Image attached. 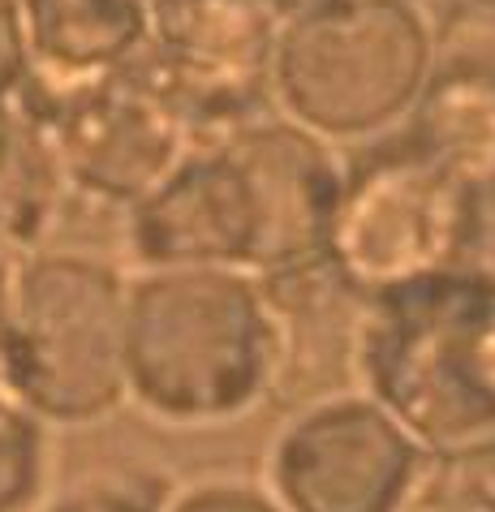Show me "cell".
<instances>
[{
	"mask_svg": "<svg viewBox=\"0 0 495 512\" xmlns=\"http://www.w3.org/2000/svg\"><path fill=\"white\" fill-rule=\"evenodd\" d=\"M345 173L328 138L259 117L203 147L130 207V250L147 267H237L272 276L328 254Z\"/></svg>",
	"mask_w": 495,
	"mask_h": 512,
	"instance_id": "6da1fadb",
	"label": "cell"
},
{
	"mask_svg": "<svg viewBox=\"0 0 495 512\" xmlns=\"http://www.w3.org/2000/svg\"><path fill=\"white\" fill-rule=\"evenodd\" d=\"M285 371L263 280L237 267H147L125 297V388L147 414L211 426L246 414Z\"/></svg>",
	"mask_w": 495,
	"mask_h": 512,
	"instance_id": "7a4b0ae2",
	"label": "cell"
},
{
	"mask_svg": "<svg viewBox=\"0 0 495 512\" xmlns=\"http://www.w3.org/2000/svg\"><path fill=\"white\" fill-rule=\"evenodd\" d=\"M349 362L427 452L495 439V284L440 272L366 297Z\"/></svg>",
	"mask_w": 495,
	"mask_h": 512,
	"instance_id": "3957f363",
	"label": "cell"
},
{
	"mask_svg": "<svg viewBox=\"0 0 495 512\" xmlns=\"http://www.w3.org/2000/svg\"><path fill=\"white\" fill-rule=\"evenodd\" d=\"M125 297L130 280L91 254H31L13 263L0 379L39 422H99L130 396Z\"/></svg>",
	"mask_w": 495,
	"mask_h": 512,
	"instance_id": "277c9868",
	"label": "cell"
},
{
	"mask_svg": "<svg viewBox=\"0 0 495 512\" xmlns=\"http://www.w3.org/2000/svg\"><path fill=\"white\" fill-rule=\"evenodd\" d=\"M435 61L414 0H315L280 22L272 99L319 138H362L405 121Z\"/></svg>",
	"mask_w": 495,
	"mask_h": 512,
	"instance_id": "5b68a950",
	"label": "cell"
},
{
	"mask_svg": "<svg viewBox=\"0 0 495 512\" xmlns=\"http://www.w3.org/2000/svg\"><path fill=\"white\" fill-rule=\"evenodd\" d=\"M465 181L396 138L366 151L345 173L328 263L362 297L461 272Z\"/></svg>",
	"mask_w": 495,
	"mask_h": 512,
	"instance_id": "8992f818",
	"label": "cell"
},
{
	"mask_svg": "<svg viewBox=\"0 0 495 512\" xmlns=\"http://www.w3.org/2000/svg\"><path fill=\"white\" fill-rule=\"evenodd\" d=\"M280 22L267 0H151L147 48L130 65L203 147L267 117Z\"/></svg>",
	"mask_w": 495,
	"mask_h": 512,
	"instance_id": "52a82bcc",
	"label": "cell"
},
{
	"mask_svg": "<svg viewBox=\"0 0 495 512\" xmlns=\"http://www.w3.org/2000/svg\"><path fill=\"white\" fill-rule=\"evenodd\" d=\"M18 99L48 130L65 186L108 207L130 211L194 147L168 99L130 61L82 82L31 74Z\"/></svg>",
	"mask_w": 495,
	"mask_h": 512,
	"instance_id": "ba28073f",
	"label": "cell"
},
{
	"mask_svg": "<svg viewBox=\"0 0 495 512\" xmlns=\"http://www.w3.org/2000/svg\"><path fill=\"white\" fill-rule=\"evenodd\" d=\"M427 448L371 396H328L272 448V495L289 512H392Z\"/></svg>",
	"mask_w": 495,
	"mask_h": 512,
	"instance_id": "9c48e42d",
	"label": "cell"
},
{
	"mask_svg": "<svg viewBox=\"0 0 495 512\" xmlns=\"http://www.w3.org/2000/svg\"><path fill=\"white\" fill-rule=\"evenodd\" d=\"M31 74L82 82L121 69L147 48L151 0H18Z\"/></svg>",
	"mask_w": 495,
	"mask_h": 512,
	"instance_id": "30bf717a",
	"label": "cell"
},
{
	"mask_svg": "<svg viewBox=\"0 0 495 512\" xmlns=\"http://www.w3.org/2000/svg\"><path fill=\"white\" fill-rule=\"evenodd\" d=\"M401 138L465 186L495 173V74L461 56L435 52Z\"/></svg>",
	"mask_w": 495,
	"mask_h": 512,
	"instance_id": "8fae6325",
	"label": "cell"
},
{
	"mask_svg": "<svg viewBox=\"0 0 495 512\" xmlns=\"http://www.w3.org/2000/svg\"><path fill=\"white\" fill-rule=\"evenodd\" d=\"M65 194L48 130L18 95L0 99V246H39L61 216Z\"/></svg>",
	"mask_w": 495,
	"mask_h": 512,
	"instance_id": "7c38bea8",
	"label": "cell"
},
{
	"mask_svg": "<svg viewBox=\"0 0 495 512\" xmlns=\"http://www.w3.org/2000/svg\"><path fill=\"white\" fill-rule=\"evenodd\" d=\"M392 512H495V439L427 452Z\"/></svg>",
	"mask_w": 495,
	"mask_h": 512,
	"instance_id": "4fadbf2b",
	"label": "cell"
},
{
	"mask_svg": "<svg viewBox=\"0 0 495 512\" xmlns=\"http://www.w3.org/2000/svg\"><path fill=\"white\" fill-rule=\"evenodd\" d=\"M48 422H39L0 379V512H31L48 478Z\"/></svg>",
	"mask_w": 495,
	"mask_h": 512,
	"instance_id": "5bb4252c",
	"label": "cell"
},
{
	"mask_svg": "<svg viewBox=\"0 0 495 512\" xmlns=\"http://www.w3.org/2000/svg\"><path fill=\"white\" fill-rule=\"evenodd\" d=\"M168 487L138 465H95L69 478L39 512H164Z\"/></svg>",
	"mask_w": 495,
	"mask_h": 512,
	"instance_id": "9a60e30c",
	"label": "cell"
},
{
	"mask_svg": "<svg viewBox=\"0 0 495 512\" xmlns=\"http://www.w3.org/2000/svg\"><path fill=\"white\" fill-rule=\"evenodd\" d=\"M461 272L495 284V173L465 186V246Z\"/></svg>",
	"mask_w": 495,
	"mask_h": 512,
	"instance_id": "2e32d148",
	"label": "cell"
},
{
	"mask_svg": "<svg viewBox=\"0 0 495 512\" xmlns=\"http://www.w3.org/2000/svg\"><path fill=\"white\" fill-rule=\"evenodd\" d=\"M164 512H289L272 491L246 487V482H203L168 500Z\"/></svg>",
	"mask_w": 495,
	"mask_h": 512,
	"instance_id": "e0dca14e",
	"label": "cell"
},
{
	"mask_svg": "<svg viewBox=\"0 0 495 512\" xmlns=\"http://www.w3.org/2000/svg\"><path fill=\"white\" fill-rule=\"evenodd\" d=\"M31 78V52H26L18 0H0V99L18 95Z\"/></svg>",
	"mask_w": 495,
	"mask_h": 512,
	"instance_id": "ac0fdd59",
	"label": "cell"
},
{
	"mask_svg": "<svg viewBox=\"0 0 495 512\" xmlns=\"http://www.w3.org/2000/svg\"><path fill=\"white\" fill-rule=\"evenodd\" d=\"M9 284H13V259L9 250L0 246V319H5V302H9Z\"/></svg>",
	"mask_w": 495,
	"mask_h": 512,
	"instance_id": "d6986e66",
	"label": "cell"
},
{
	"mask_svg": "<svg viewBox=\"0 0 495 512\" xmlns=\"http://www.w3.org/2000/svg\"><path fill=\"white\" fill-rule=\"evenodd\" d=\"M280 18H289V13H297V9H306V5H315V0H267Z\"/></svg>",
	"mask_w": 495,
	"mask_h": 512,
	"instance_id": "ffe728a7",
	"label": "cell"
},
{
	"mask_svg": "<svg viewBox=\"0 0 495 512\" xmlns=\"http://www.w3.org/2000/svg\"><path fill=\"white\" fill-rule=\"evenodd\" d=\"M465 5H483V9H495V0H465Z\"/></svg>",
	"mask_w": 495,
	"mask_h": 512,
	"instance_id": "44dd1931",
	"label": "cell"
}]
</instances>
